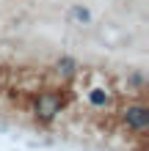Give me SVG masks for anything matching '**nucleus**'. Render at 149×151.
Here are the masks:
<instances>
[{
	"instance_id": "2",
	"label": "nucleus",
	"mask_w": 149,
	"mask_h": 151,
	"mask_svg": "<svg viewBox=\"0 0 149 151\" xmlns=\"http://www.w3.org/2000/svg\"><path fill=\"white\" fill-rule=\"evenodd\" d=\"M124 121H127L133 129H144L146 124H149V110L144 107V104H133V107L124 110Z\"/></svg>"
},
{
	"instance_id": "1",
	"label": "nucleus",
	"mask_w": 149,
	"mask_h": 151,
	"mask_svg": "<svg viewBox=\"0 0 149 151\" xmlns=\"http://www.w3.org/2000/svg\"><path fill=\"white\" fill-rule=\"evenodd\" d=\"M58 110H61V99H58L55 93H41L39 99H36V113H39V118L50 121Z\"/></svg>"
},
{
	"instance_id": "4",
	"label": "nucleus",
	"mask_w": 149,
	"mask_h": 151,
	"mask_svg": "<svg viewBox=\"0 0 149 151\" xmlns=\"http://www.w3.org/2000/svg\"><path fill=\"white\" fill-rule=\"evenodd\" d=\"M55 66H58V72H64V74H72L75 72V60L72 58H61Z\"/></svg>"
},
{
	"instance_id": "3",
	"label": "nucleus",
	"mask_w": 149,
	"mask_h": 151,
	"mask_svg": "<svg viewBox=\"0 0 149 151\" xmlns=\"http://www.w3.org/2000/svg\"><path fill=\"white\" fill-rule=\"evenodd\" d=\"M89 102H91V104H97V107H102V104H108V93L97 88V91H91V93H89Z\"/></svg>"
},
{
	"instance_id": "5",
	"label": "nucleus",
	"mask_w": 149,
	"mask_h": 151,
	"mask_svg": "<svg viewBox=\"0 0 149 151\" xmlns=\"http://www.w3.org/2000/svg\"><path fill=\"white\" fill-rule=\"evenodd\" d=\"M72 17H75L77 22H89V19H91V14L86 11V8H80V6H75V8H72Z\"/></svg>"
}]
</instances>
